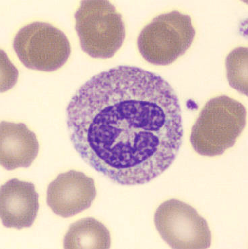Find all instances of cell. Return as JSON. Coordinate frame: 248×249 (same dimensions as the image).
I'll list each match as a JSON object with an SVG mask.
<instances>
[{"instance_id": "cell-1", "label": "cell", "mask_w": 248, "mask_h": 249, "mask_svg": "<svg viewBox=\"0 0 248 249\" xmlns=\"http://www.w3.org/2000/svg\"><path fill=\"white\" fill-rule=\"evenodd\" d=\"M67 126L76 151L114 183H149L174 162L182 144L176 93L159 75L121 66L95 75L72 96Z\"/></svg>"}, {"instance_id": "cell-2", "label": "cell", "mask_w": 248, "mask_h": 249, "mask_svg": "<svg viewBox=\"0 0 248 249\" xmlns=\"http://www.w3.org/2000/svg\"><path fill=\"white\" fill-rule=\"evenodd\" d=\"M246 124L245 107L223 95L207 102L191 129V142L197 153L221 155L235 145Z\"/></svg>"}, {"instance_id": "cell-3", "label": "cell", "mask_w": 248, "mask_h": 249, "mask_svg": "<svg viewBox=\"0 0 248 249\" xmlns=\"http://www.w3.org/2000/svg\"><path fill=\"white\" fill-rule=\"evenodd\" d=\"M82 50L93 58H112L122 46L126 29L121 14L107 1H83L75 15Z\"/></svg>"}, {"instance_id": "cell-4", "label": "cell", "mask_w": 248, "mask_h": 249, "mask_svg": "<svg viewBox=\"0 0 248 249\" xmlns=\"http://www.w3.org/2000/svg\"><path fill=\"white\" fill-rule=\"evenodd\" d=\"M195 36L189 15L176 10L163 14L142 30L138 38L139 52L150 64L168 66L184 55Z\"/></svg>"}, {"instance_id": "cell-5", "label": "cell", "mask_w": 248, "mask_h": 249, "mask_svg": "<svg viewBox=\"0 0 248 249\" xmlns=\"http://www.w3.org/2000/svg\"><path fill=\"white\" fill-rule=\"evenodd\" d=\"M17 57L26 68L52 72L64 66L71 47L62 31L42 22H35L19 30L13 41Z\"/></svg>"}, {"instance_id": "cell-6", "label": "cell", "mask_w": 248, "mask_h": 249, "mask_svg": "<svg viewBox=\"0 0 248 249\" xmlns=\"http://www.w3.org/2000/svg\"><path fill=\"white\" fill-rule=\"evenodd\" d=\"M160 236L173 249H207L212 234L205 219L196 209L179 200L160 205L154 217Z\"/></svg>"}, {"instance_id": "cell-7", "label": "cell", "mask_w": 248, "mask_h": 249, "mask_svg": "<svg viewBox=\"0 0 248 249\" xmlns=\"http://www.w3.org/2000/svg\"><path fill=\"white\" fill-rule=\"evenodd\" d=\"M96 196L93 178L72 170L58 175L49 184L47 203L55 214L68 218L89 208Z\"/></svg>"}, {"instance_id": "cell-8", "label": "cell", "mask_w": 248, "mask_h": 249, "mask_svg": "<svg viewBox=\"0 0 248 249\" xmlns=\"http://www.w3.org/2000/svg\"><path fill=\"white\" fill-rule=\"evenodd\" d=\"M38 210L39 196L32 183L12 178L1 186L0 215L6 228L21 230L31 227Z\"/></svg>"}, {"instance_id": "cell-9", "label": "cell", "mask_w": 248, "mask_h": 249, "mask_svg": "<svg viewBox=\"0 0 248 249\" xmlns=\"http://www.w3.org/2000/svg\"><path fill=\"white\" fill-rule=\"evenodd\" d=\"M39 151L36 135L22 123L0 124V164L8 171L29 168Z\"/></svg>"}, {"instance_id": "cell-10", "label": "cell", "mask_w": 248, "mask_h": 249, "mask_svg": "<svg viewBox=\"0 0 248 249\" xmlns=\"http://www.w3.org/2000/svg\"><path fill=\"white\" fill-rule=\"evenodd\" d=\"M110 231L99 221L89 217L70 226L64 240L65 249H109Z\"/></svg>"}, {"instance_id": "cell-11", "label": "cell", "mask_w": 248, "mask_h": 249, "mask_svg": "<svg viewBox=\"0 0 248 249\" xmlns=\"http://www.w3.org/2000/svg\"><path fill=\"white\" fill-rule=\"evenodd\" d=\"M247 47H238L229 54L226 60L227 77L230 86L241 94L248 95Z\"/></svg>"}]
</instances>
